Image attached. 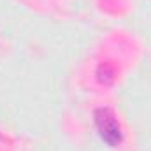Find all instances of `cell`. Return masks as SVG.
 Here are the masks:
<instances>
[{
  "instance_id": "6da1fadb",
  "label": "cell",
  "mask_w": 151,
  "mask_h": 151,
  "mask_svg": "<svg viewBox=\"0 0 151 151\" xmlns=\"http://www.w3.org/2000/svg\"><path fill=\"white\" fill-rule=\"evenodd\" d=\"M95 125L99 130V135L102 137V141L109 146H118L123 139L121 135V128L119 123L116 121V116L111 109L107 107H100L95 111Z\"/></svg>"
}]
</instances>
